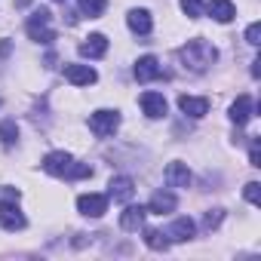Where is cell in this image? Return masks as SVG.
<instances>
[{"instance_id":"obj_16","label":"cell","mask_w":261,"mask_h":261,"mask_svg":"<svg viewBox=\"0 0 261 261\" xmlns=\"http://www.w3.org/2000/svg\"><path fill=\"white\" fill-rule=\"evenodd\" d=\"M145 215H148L145 206H126L123 215H120V227H123V230H139V227L145 224Z\"/></svg>"},{"instance_id":"obj_18","label":"cell","mask_w":261,"mask_h":261,"mask_svg":"<svg viewBox=\"0 0 261 261\" xmlns=\"http://www.w3.org/2000/svg\"><path fill=\"white\" fill-rule=\"evenodd\" d=\"M194 221L191 218H175L172 224H169V230H166V237L172 240V243H188L191 237H194Z\"/></svg>"},{"instance_id":"obj_5","label":"cell","mask_w":261,"mask_h":261,"mask_svg":"<svg viewBox=\"0 0 261 261\" xmlns=\"http://www.w3.org/2000/svg\"><path fill=\"white\" fill-rule=\"evenodd\" d=\"M77 209L86 218H101L108 212V197L105 194H80L77 197Z\"/></svg>"},{"instance_id":"obj_21","label":"cell","mask_w":261,"mask_h":261,"mask_svg":"<svg viewBox=\"0 0 261 261\" xmlns=\"http://www.w3.org/2000/svg\"><path fill=\"white\" fill-rule=\"evenodd\" d=\"M105 10H108V0H80V13L89 19H98Z\"/></svg>"},{"instance_id":"obj_4","label":"cell","mask_w":261,"mask_h":261,"mask_svg":"<svg viewBox=\"0 0 261 261\" xmlns=\"http://www.w3.org/2000/svg\"><path fill=\"white\" fill-rule=\"evenodd\" d=\"M117 126H120V114L117 111H95L92 117H89V129L98 136V139H108V136H114L117 133Z\"/></svg>"},{"instance_id":"obj_15","label":"cell","mask_w":261,"mask_h":261,"mask_svg":"<svg viewBox=\"0 0 261 261\" xmlns=\"http://www.w3.org/2000/svg\"><path fill=\"white\" fill-rule=\"evenodd\" d=\"M126 25L133 28V34H151V28H154V22H151V13L148 10H129V16H126Z\"/></svg>"},{"instance_id":"obj_22","label":"cell","mask_w":261,"mask_h":261,"mask_svg":"<svg viewBox=\"0 0 261 261\" xmlns=\"http://www.w3.org/2000/svg\"><path fill=\"white\" fill-rule=\"evenodd\" d=\"M16 139H19V126H16L13 120L0 123V142H4L7 148H13V145H16Z\"/></svg>"},{"instance_id":"obj_23","label":"cell","mask_w":261,"mask_h":261,"mask_svg":"<svg viewBox=\"0 0 261 261\" xmlns=\"http://www.w3.org/2000/svg\"><path fill=\"white\" fill-rule=\"evenodd\" d=\"M221 221H224V209H209V212L203 215V227H206V230H215Z\"/></svg>"},{"instance_id":"obj_17","label":"cell","mask_w":261,"mask_h":261,"mask_svg":"<svg viewBox=\"0 0 261 261\" xmlns=\"http://www.w3.org/2000/svg\"><path fill=\"white\" fill-rule=\"evenodd\" d=\"M175 206H178V200H175L169 191H157V194L151 197V203H148V212L166 215V212H175Z\"/></svg>"},{"instance_id":"obj_9","label":"cell","mask_w":261,"mask_h":261,"mask_svg":"<svg viewBox=\"0 0 261 261\" xmlns=\"http://www.w3.org/2000/svg\"><path fill=\"white\" fill-rule=\"evenodd\" d=\"M142 111L151 117V120H160L163 114H166V98H163V92H142Z\"/></svg>"},{"instance_id":"obj_12","label":"cell","mask_w":261,"mask_h":261,"mask_svg":"<svg viewBox=\"0 0 261 261\" xmlns=\"http://www.w3.org/2000/svg\"><path fill=\"white\" fill-rule=\"evenodd\" d=\"M108 53V37L105 34H89L83 43H80V56L83 59H101Z\"/></svg>"},{"instance_id":"obj_1","label":"cell","mask_w":261,"mask_h":261,"mask_svg":"<svg viewBox=\"0 0 261 261\" xmlns=\"http://www.w3.org/2000/svg\"><path fill=\"white\" fill-rule=\"evenodd\" d=\"M215 59H218V49H215L209 40H203V37H194V40H188V43L178 49V62H181V68L191 71V74H203V71H209V68L215 65Z\"/></svg>"},{"instance_id":"obj_19","label":"cell","mask_w":261,"mask_h":261,"mask_svg":"<svg viewBox=\"0 0 261 261\" xmlns=\"http://www.w3.org/2000/svg\"><path fill=\"white\" fill-rule=\"evenodd\" d=\"M209 16L221 25H227L233 16H237V7L230 4V0H209Z\"/></svg>"},{"instance_id":"obj_29","label":"cell","mask_w":261,"mask_h":261,"mask_svg":"<svg viewBox=\"0 0 261 261\" xmlns=\"http://www.w3.org/2000/svg\"><path fill=\"white\" fill-rule=\"evenodd\" d=\"M28 4H31V0H16V7H19V10H25Z\"/></svg>"},{"instance_id":"obj_3","label":"cell","mask_w":261,"mask_h":261,"mask_svg":"<svg viewBox=\"0 0 261 261\" xmlns=\"http://www.w3.org/2000/svg\"><path fill=\"white\" fill-rule=\"evenodd\" d=\"M49 19H53L49 10H34V13L28 16V25H25L28 37L37 40V43H53V40H56V31L49 28Z\"/></svg>"},{"instance_id":"obj_27","label":"cell","mask_w":261,"mask_h":261,"mask_svg":"<svg viewBox=\"0 0 261 261\" xmlns=\"http://www.w3.org/2000/svg\"><path fill=\"white\" fill-rule=\"evenodd\" d=\"M249 163L261 166V151H258V139H252V151H249Z\"/></svg>"},{"instance_id":"obj_2","label":"cell","mask_w":261,"mask_h":261,"mask_svg":"<svg viewBox=\"0 0 261 261\" xmlns=\"http://www.w3.org/2000/svg\"><path fill=\"white\" fill-rule=\"evenodd\" d=\"M43 169L49 172V175H56V178H68V181H77V178H89L92 175V166H86V163H77L71 154H65V151H53V154H46L43 157Z\"/></svg>"},{"instance_id":"obj_26","label":"cell","mask_w":261,"mask_h":261,"mask_svg":"<svg viewBox=\"0 0 261 261\" xmlns=\"http://www.w3.org/2000/svg\"><path fill=\"white\" fill-rule=\"evenodd\" d=\"M246 200H249L252 206L261 203V185H258V181H249V185H246Z\"/></svg>"},{"instance_id":"obj_11","label":"cell","mask_w":261,"mask_h":261,"mask_svg":"<svg viewBox=\"0 0 261 261\" xmlns=\"http://www.w3.org/2000/svg\"><path fill=\"white\" fill-rule=\"evenodd\" d=\"M252 114H255V101H252V95H240V98L230 105V120H233L237 126H246V123L252 120Z\"/></svg>"},{"instance_id":"obj_28","label":"cell","mask_w":261,"mask_h":261,"mask_svg":"<svg viewBox=\"0 0 261 261\" xmlns=\"http://www.w3.org/2000/svg\"><path fill=\"white\" fill-rule=\"evenodd\" d=\"M252 77H261V59L252 62Z\"/></svg>"},{"instance_id":"obj_14","label":"cell","mask_w":261,"mask_h":261,"mask_svg":"<svg viewBox=\"0 0 261 261\" xmlns=\"http://www.w3.org/2000/svg\"><path fill=\"white\" fill-rule=\"evenodd\" d=\"M163 178H166L169 188H191V169L185 163H169L166 172H163Z\"/></svg>"},{"instance_id":"obj_13","label":"cell","mask_w":261,"mask_h":261,"mask_svg":"<svg viewBox=\"0 0 261 261\" xmlns=\"http://www.w3.org/2000/svg\"><path fill=\"white\" fill-rule=\"evenodd\" d=\"M95 71L89 68V65H65V80H71L74 86H89V83H95Z\"/></svg>"},{"instance_id":"obj_24","label":"cell","mask_w":261,"mask_h":261,"mask_svg":"<svg viewBox=\"0 0 261 261\" xmlns=\"http://www.w3.org/2000/svg\"><path fill=\"white\" fill-rule=\"evenodd\" d=\"M181 13L188 19H200L203 16V4H200V0H181Z\"/></svg>"},{"instance_id":"obj_10","label":"cell","mask_w":261,"mask_h":261,"mask_svg":"<svg viewBox=\"0 0 261 261\" xmlns=\"http://www.w3.org/2000/svg\"><path fill=\"white\" fill-rule=\"evenodd\" d=\"M178 108H181V114H185V117H194V120H200V117H206V114H209V98L181 95V98H178Z\"/></svg>"},{"instance_id":"obj_20","label":"cell","mask_w":261,"mask_h":261,"mask_svg":"<svg viewBox=\"0 0 261 261\" xmlns=\"http://www.w3.org/2000/svg\"><path fill=\"white\" fill-rule=\"evenodd\" d=\"M145 243H148V249H154V252H166L169 249V237L163 233V230H145Z\"/></svg>"},{"instance_id":"obj_25","label":"cell","mask_w":261,"mask_h":261,"mask_svg":"<svg viewBox=\"0 0 261 261\" xmlns=\"http://www.w3.org/2000/svg\"><path fill=\"white\" fill-rule=\"evenodd\" d=\"M246 43H249V46H258V43H261V25H258V22H252V25L246 28Z\"/></svg>"},{"instance_id":"obj_6","label":"cell","mask_w":261,"mask_h":261,"mask_svg":"<svg viewBox=\"0 0 261 261\" xmlns=\"http://www.w3.org/2000/svg\"><path fill=\"white\" fill-rule=\"evenodd\" d=\"M108 197L114 200V203H129L136 197V181L129 178V175H117V178H111V185H108Z\"/></svg>"},{"instance_id":"obj_30","label":"cell","mask_w":261,"mask_h":261,"mask_svg":"<svg viewBox=\"0 0 261 261\" xmlns=\"http://www.w3.org/2000/svg\"><path fill=\"white\" fill-rule=\"evenodd\" d=\"M56 4H65V0H56Z\"/></svg>"},{"instance_id":"obj_8","label":"cell","mask_w":261,"mask_h":261,"mask_svg":"<svg viewBox=\"0 0 261 261\" xmlns=\"http://www.w3.org/2000/svg\"><path fill=\"white\" fill-rule=\"evenodd\" d=\"M136 80L139 83H151V80H157L160 74H163V68H160V62L154 59V56H142L139 62H136Z\"/></svg>"},{"instance_id":"obj_7","label":"cell","mask_w":261,"mask_h":261,"mask_svg":"<svg viewBox=\"0 0 261 261\" xmlns=\"http://www.w3.org/2000/svg\"><path fill=\"white\" fill-rule=\"evenodd\" d=\"M0 224H4L7 230H25V215H22V209L13 203V200H7L4 206H0Z\"/></svg>"}]
</instances>
